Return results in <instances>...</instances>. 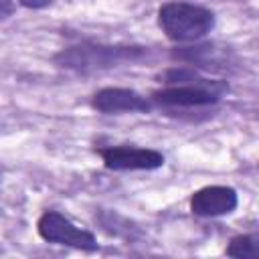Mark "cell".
<instances>
[{"label":"cell","mask_w":259,"mask_h":259,"mask_svg":"<svg viewBox=\"0 0 259 259\" xmlns=\"http://www.w3.org/2000/svg\"><path fill=\"white\" fill-rule=\"evenodd\" d=\"M229 91L227 81L198 79L184 85H168L152 91V103L164 107H204L214 105Z\"/></svg>","instance_id":"obj_3"},{"label":"cell","mask_w":259,"mask_h":259,"mask_svg":"<svg viewBox=\"0 0 259 259\" xmlns=\"http://www.w3.org/2000/svg\"><path fill=\"white\" fill-rule=\"evenodd\" d=\"M2 6H4V10H2V16L6 18V16H10V0H2Z\"/></svg>","instance_id":"obj_12"},{"label":"cell","mask_w":259,"mask_h":259,"mask_svg":"<svg viewBox=\"0 0 259 259\" xmlns=\"http://www.w3.org/2000/svg\"><path fill=\"white\" fill-rule=\"evenodd\" d=\"M214 12L192 2L170 0L158 8V26L174 42H192L214 28Z\"/></svg>","instance_id":"obj_2"},{"label":"cell","mask_w":259,"mask_h":259,"mask_svg":"<svg viewBox=\"0 0 259 259\" xmlns=\"http://www.w3.org/2000/svg\"><path fill=\"white\" fill-rule=\"evenodd\" d=\"M18 4H22L26 8H45V6L53 4V0H18Z\"/></svg>","instance_id":"obj_11"},{"label":"cell","mask_w":259,"mask_h":259,"mask_svg":"<svg viewBox=\"0 0 259 259\" xmlns=\"http://www.w3.org/2000/svg\"><path fill=\"white\" fill-rule=\"evenodd\" d=\"M172 59L186 63L190 67H200V69H212L221 71L229 67V53L217 49L214 45H194V47H182L172 51Z\"/></svg>","instance_id":"obj_8"},{"label":"cell","mask_w":259,"mask_h":259,"mask_svg":"<svg viewBox=\"0 0 259 259\" xmlns=\"http://www.w3.org/2000/svg\"><path fill=\"white\" fill-rule=\"evenodd\" d=\"M144 55H146L144 47L81 42V45H73L59 51L55 55V63L59 67H65L77 73H91V71L111 69V67L140 61Z\"/></svg>","instance_id":"obj_1"},{"label":"cell","mask_w":259,"mask_h":259,"mask_svg":"<svg viewBox=\"0 0 259 259\" xmlns=\"http://www.w3.org/2000/svg\"><path fill=\"white\" fill-rule=\"evenodd\" d=\"M198 79H202V77L190 65L172 67L160 75V83H166V85H184V83H194Z\"/></svg>","instance_id":"obj_10"},{"label":"cell","mask_w":259,"mask_h":259,"mask_svg":"<svg viewBox=\"0 0 259 259\" xmlns=\"http://www.w3.org/2000/svg\"><path fill=\"white\" fill-rule=\"evenodd\" d=\"M229 257H237V259H259V235H237L231 239V243L227 245L225 251Z\"/></svg>","instance_id":"obj_9"},{"label":"cell","mask_w":259,"mask_h":259,"mask_svg":"<svg viewBox=\"0 0 259 259\" xmlns=\"http://www.w3.org/2000/svg\"><path fill=\"white\" fill-rule=\"evenodd\" d=\"M91 107L101 113H146L152 109V101L127 87H103L91 97Z\"/></svg>","instance_id":"obj_6"},{"label":"cell","mask_w":259,"mask_h":259,"mask_svg":"<svg viewBox=\"0 0 259 259\" xmlns=\"http://www.w3.org/2000/svg\"><path fill=\"white\" fill-rule=\"evenodd\" d=\"M36 231H38L40 239H45L47 243L65 245V247H73V249H81V251H97L99 249L97 239L91 231L77 227L69 217L61 214L59 210H45L38 217Z\"/></svg>","instance_id":"obj_4"},{"label":"cell","mask_w":259,"mask_h":259,"mask_svg":"<svg viewBox=\"0 0 259 259\" xmlns=\"http://www.w3.org/2000/svg\"><path fill=\"white\" fill-rule=\"evenodd\" d=\"M103 166L109 170H156L164 166V156L152 148L138 146H107L97 150Z\"/></svg>","instance_id":"obj_5"},{"label":"cell","mask_w":259,"mask_h":259,"mask_svg":"<svg viewBox=\"0 0 259 259\" xmlns=\"http://www.w3.org/2000/svg\"><path fill=\"white\" fill-rule=\"evenodd\" d=\"M239 204L237 190L231 186H204L190 196V212L196 217L231 214Z\"/></svg>","instance_id":"obj_7"}]
</instances>
